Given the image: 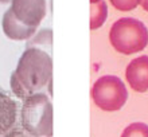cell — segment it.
Here are the masks:
<instances>
[{"mask_svg": "<svg viewBox=\"0 0 148 137\" xmlns=\"http://www.w3.org/2000/svg\"><path fill=\"white\" fill-rule=\"evenodd\" d=\"M109 42L120 54H135L148 44V30L143 22L135 18H121L110 27Z\"/></svg>", "mask_w": 148, "mask_h": 137, "instance_id": "obj_3", "label": "cell"}, {"mask_svg": "<svg viewBox=\"0 0 148 137\" xmlns=\"http://www.w3.org/2000/svg\"><path fill=\"white\" fill-rule=\"evenodd\" d=\"M1 30H3L4 35L7 36L8 39L11 40H28L31 38L38 28L35 27H30L27 24L22 23L15 15L14 12L8 8L7 11L3 14L1 18Z\"/></svg>", "mask_w": 148, "mask_h": 137, "instance_id": "obj_7", "label": "cell"}, {"mask_svg": "<svg viewBox=\"0 0 148 137\" xmlns=\"http://www.w3.org/2000/svg\"><path fill=\"white\" fill-rule=\"evenodd\" d=\"M10 87H11V91L12 94L15 95L16 98H19V100H24V98H27L28 95H31V93L26 89L22 81L19 79L18 74L15 73V70L11 73L10 75Z\"/></svg>", "mask_w": 148, "mask_h": 137, "instance_id": "obj_11", "label": "cell"}, {"mask_svg": "<svg viewBox=\"0 0 148 137\" xmlns=\"http://www.w3.org/2000/svg\"><path fill=\"white\" fill-rule=\"evenodd\" d=\"M90 95L98 109L104 112H117L128 100V90L119 77L102 75L93 83Z\"/></svg>", "mask_w": 148, "mask_h": 137, "instance_id": "obj_4", "label": "cell"}, {"mask_svg": "<svg viewBox=\"0 0 148 137\" xmlns=\"http://www.w3.org/2000/svg\"><path fill=\"white\" fill-rule=\"evenodd\" d=\"M15 73L31 94L43 91L53 81V57L42 48L26 47L18 59Z\"/></svg>", "mask_w": 148, "mask_h": 137, "instance_id": "obj_1", "label": "cell"}, {"mask_svg": "<svg viewBox=\"0 0 148 137\" xmlns=\"http://www.w3.org/2000/svg\"><path fill=\"white\" fill-rule=\"evenodd\" d=\"M18 104L10 94L0 91V134L5 133L16 125L18 121Z\"/></svg>", "mask_w": 148, "mask_h": 137, "instance_id": "obj_8", "label": "cell"}, {"mask_svg": "<svg viewBox=\"0 0 148 137\" xmlns=\"http://www.w3.org/2000/svg\"><path fill=\"white\" fill-rule=\"evenodd\" d=\"M97 1H100V0H90V3H97Z\"/></svg>", "mask_w": 148, "mask_h": 137, "instance_id": "obj_17", "label": "cell"}, {"mask_svg": "<svg viewBox=\"0 0 148 137\" xmlns=\"http://www.w3.org/2000/svg\"><path fill=\"white\" fill-rule=\"evenodd\" d=\"M121 137H148V125L143 122H133L123 130Z\"/></svg>", "mask_w": 148, "mask_h": 137, "instance_id": "obj_12", "label": "cell"}, {"mask_svg": "<svg viewBox=\"0 0 148 137\" xmlns=\"http://www.w3.org/2000/svg\"><path fill=\"white\" fill-rule=\"evenodd\" d=\"M10 10L22 23L39 28L46 18L47 4L46 0H11Z\"/></svg>", "mask_w": 148, "mask_h": 137, "instance_id": "obj_5", "label": "cell"}, {"mask_svg": "<svg viewBox=\"0 0 148 137\" xmlns=\"http://www.w3.org/2000/svg\"><path fill=\"white\" fill-rule=\"evenodd\" d=\"M11 0H0V4H10Z\"/></svg>", "mask_w": 148, "mask_h": 137, "instance_id": "obj_16", "label": "cell"}, {"mask_svg": "<svg viewBox=\"0 0 148 137\" xmlns=\"http://www.w3.org/2000/svg\"><path fill=\"white\" fill-rule=\"evenodd\" d=\"M26 47L42 48V50L51 54V50H53V30L49 27L38 28L35 34L28 40H26Z\"/></svg>", "mask_w": 148, "mask_h": 137, "instance_id": "obj_9", "label": "cell"}, {"mask_svg": "<svg viewBox=\"0 0 148 137\" xmlns=\"http://www.w3.org/2000/svg\"><path fill=\"white\" fill-rule=\"evenodd\" d=\"M106 18H108V5L105 0L90 3V30L101 28Z\"/></svg>", "mask_w": 148, "mask_h": 137, "instance_id": "obj_10", "label": "cell"}, {"mask_svg": "<svg viewBox=\"0 0 148 137\" xmlns=\"http://www.w3.org/2000/svg\"><path fill=\"white\" fill-rule=\"evenodd\" d=\"M140 5L143 7V10L148 12V0H140Z\"/></svg>", "mask_w": 148, "mask_h": 137, "instance_id": "obj_15", "label": "cell"}, {"mask_svg": "<svg viewBox=\"0 0 148 137\" xmlns=\"http://www.w3.org/2000/svg\"><path fill=\"white\" fill-rule=\"evenodd\" d=\"M127 82L135 91L145 93L148 90V57L140 55L132 59L125 69Z\"/></svg>", "mask_w": 148, "mask_h": 137, "instance_id": "obj_6", "label": "cell"}, {"mask_svg": "<svg viewBox=\"0 0 148 137\" xmlns=\"http://www.w3.org/2000/svg\"><path fill=\"white\" fill-rule=\"evenodd\" d=\"M0 137H36L35 134L30 133L28 130H26L24 128H22V126H14L12 129H10L8 132H5V133H1L0 134Z\"/></svg>", "mask_w": 148, "mask_h": 137, "instance_id": "obj_14", "label": "cell"}, {"mask_svg": "<svg viewBox=\"0 0 148 137\" xmlns=\"http://www.w3.org/2000/svg\"><path fill=\"white\" fill-rule=\"evenodd\" d=\"M113 7L119 11H132L140 4V0H109Z\"/></svg>", "mask_w": 148, "mask_h": 137, "instance_id": "obj_13", "label": "cell"}, {"mask_svg": "<svg viewBox=\"0 0 148 137\" xmlns=\"http://www.w3.org/2000/svg\"><path fill=\"white\" fill-rule=\"evenodd\" d=\"M20 126L36 137H53V104L49 94L36 91L22 100Z\"/></svg>", "mask_w": 148, "mask_h": 137, "instance_id": "obj_2", "label": "cell"}]
</instances>
